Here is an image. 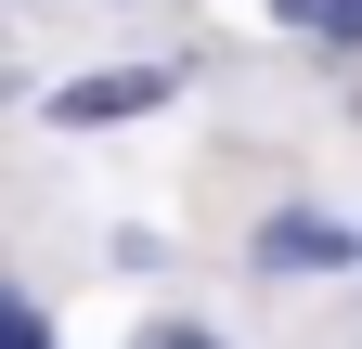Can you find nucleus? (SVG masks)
<instances>
[{"instance_id": "4", "label": "nucleus", "mask_w": 362, "mask_h": 349, "mask_svg": "<svg viewBox=\"0 0 362 349\" xmlns=\"http://www.w3.org/2000/svg\"><path fill=\"white\" fill-rule=\"evenodd\" d=\"M0 349H52V336H39V311H13V324H0Z\"/></svg>"}, {"instance_id": "5", "label": "nucleus", "mask_w": 362, "mask_h": 349, "mask_svg": "<svg viewBox=\"0 0 362 349\" xmlns=\"http://www.w3.org/2000/svg\"><path fill=\"white\" fill-rule=\"evenodd\" d=\"M143 349H220V336H194V324H168V336H143Z\"/></svg>"}, {"instance_id": "1", "label": "nucleus", "mask_w": 362, "mask_h": 349, "mask_svg": "<svg viewBox=\"0 0 362 349\" xmlns=\"http://www.w3.org/2000/svg\"><path fill=\"white\" fill-rule=\"evenodd\" d=\"M156 91H168V78H78V91H65L52 117H65V129H90V117H143Z\"/></svg>"}, {"instance_id": "3", "label": "nucleus", "mask_w": 362, "mask_h": 349, "mask_svg": "<svg viewBox=\"0 0 362 349\" xmlns=\"http://www.w3.org/2000/svg\"><path fill=\"white\" fill-rule=\"evenodd\" d=\"M285 13H298L310 39H362V0H285Z\"/></svg>"}, {"instance_id": "2", "label": "nucleus", "mask_w": 362, "mask_h": 349, "mask_svg": "<svg viewBox=\"0 0 362 349\" xmlns=\"http://www.w3.org/2000/svg\"><path fill=\"white\" fill-rule=\"evenodd\" d=\"M259 259H337V233H324V220H272Z\"/></svg>"}]
</instances>
